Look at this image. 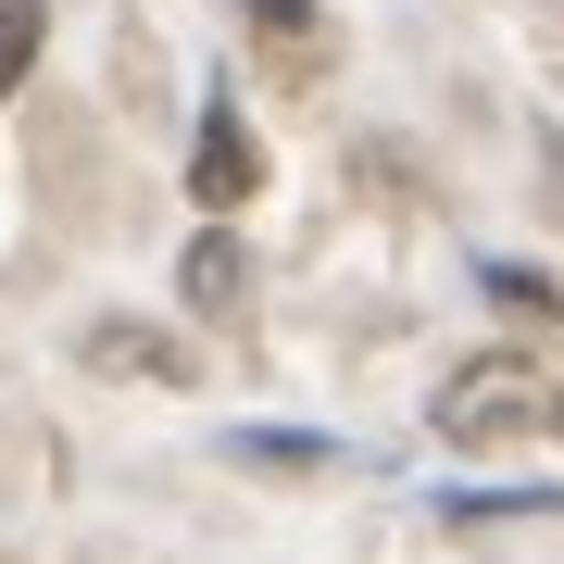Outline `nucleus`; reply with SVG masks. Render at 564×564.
<instances>
[{
  "instance_id": "20e7f679",
  "label": "nucleus",
  "mask_w": 564,
  "mask_h": 564,
  "mask_svg": "<svg viewBox=\"0 0 564 564\" xmlns=\"http://www.w3.org/2000/svg\"><path fill=\"white\" fill-rule=\"evenodd\" d=\"M188 302H239V251H226V239L188 251Z\"/></svg>"
},
{
  "instance_id": "39448f33",
  "label": "nucleus",
  "mask_w": 564,
  "mask_h": 564,
  "mask_svg": "<svg viewBox=\"0 0 564 564\" xmlns=\"http://www.w3.org/2000/svg\"><path fill=\"white\" fill-rule=\"evenodd\" d=\"M239 13L263 25V39H314V13H302V0H239Z\"/></svg>"
},
{
  "instance_id": "7ed1b4c3",
  "label": "nucleus",
  "mask_w": 564,
  "mask_h": 564,
  "mask_svg": "<svg viewBox=\"0 0 564 564\" xmlns=\"http://www.w3.org/2000/svg\"><path fill=\"white\" fill-rule=\"evenodd\" d=\"M25 63H39V0H0V101L25 88Z\"/></svg>"
},
{
  "instance_id": "f03ea898",
  "label": "nucleus",
  "mask_w": 564,
  "mask_h": 564,
  "mask_svg": "<svg viewBox=\"0 0 564 564\" xmlns=\"http://www.w3.org/2000/svg\"><path fill=\"white\" fill-rule=\"evenodd\" d=\"M202 202H214V214L251 202V139H239V113H226V101L202 113Z\"/></svg>"
},
{
  "instance_id": "f257e3e1",
  "label": "nucleus",
  "mask_w": 564,
  "mask_h": 564,
  "mask_svg": "<svg viewBox=\"0 0 564 564\" xmlns=\"http://www.w3.org/2000/svg\"><path fill=\"white\" fill-rule=\"evenodd\" d=\"M440 426L452 440H514V426H552V389L527 377V364H477V377H452Z\"/></svg>"
}]
</instances>
